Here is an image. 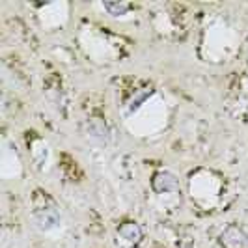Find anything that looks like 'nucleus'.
<instances>
[{
  "label": "nucleus",
  "mask_w": 248,
  "mask_h": 248,
  "mask_svg": "<svg viewBox=\"0 0 248 248\" xmlns=\"http://www.w3.org/2000/svg\"><path fill=\"white\" fill-rule=\"evenodd\" d=\"M32 207H34V218H36L37 226L41 230H45V232L56 228L60 224V220H62L58 205L43 190H36V194L32 198Z\"/></svg>",
  "instance_id": "nucleus-1"
},
{
  "label": "nucleus",
  "mask_w": 248,
  "mask_h": 248,
  "mask_svg": "<svg viewBox=\"0 0 248 248\" xmlns=\"http://www.w3.org/2000/svg\"><path fill=\"white\" fill-rule=\"evenodd\" d=\"M114 239L118 248H138L144 243V230L135 220H125L116 228Z\"/></svg>",
  "instance_id": "nucleus-2"
},
{
  "label": "nucleus",
  "mask_w": 248,
  "mask_h": 248,
  "mask_svg": "<svg viewBox=\"0 0 248 248\" xmlns=\"http://www.w3.org/2000/svg\"><path fill=\"white\" fill-rule=\"evenodd\" d=\"M218 245L222 248H248V235L237 224H228L218 235Z\"/></svg>",
  "instance_id": "nucleus-3"
},
{
  "label": "nucleus",
  "mask_w": 248,
  "mask_h": 248,
  "mask_svg": "<svg viewBox=\"0 0 248 248\" xmlns=\"http://www.w3.org/2000/svg\"><path fill=\"white\" fill-rule=\"evenodd\" d=\"M151 190L157 194H168V192H179V179L172 172L159 170L151 175Z\"/></svg>",
  "instance_id": "nucleus-4"
},
{
  "label": "nucleus",
  "mask_w": 248,
  "mask_h": 248,
  "mask_svg": "<svg viewBox=\"0 0 248 248\" xmlns=\"http://www.w3.org/2000/svg\"><path fill=\"white\" fill-rule=\"evenodd\" d=\"M103 10L112 17H122L131 10V6L127 2H103Z\"/></svg>",
  "instance_id": "nucleus-5"
}]
</instances>
